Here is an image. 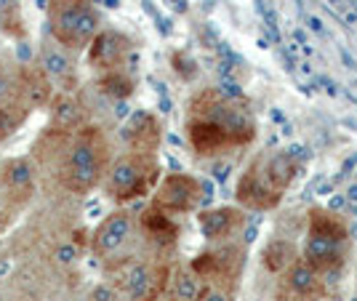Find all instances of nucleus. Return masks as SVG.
<instances>
[{
    "instance_id": "nucleus-21",
    "label": "nucleus",
    "mask_w": 357,
    "mask_h": 301,
    "mask_svg": "<svg viewBox=\"0 0 357 301\" xmlns=\"http://www.w3.org/2000/svg\"><path fill=\"white\" fill-rule=\"evenodd\" d=\"M96 86H99V91H102V93H107L109 99H118V102L128 99V96L134 93V88H136L134 77L128 75L126 70L102 72V75L96 77Z\"/></svg>"
},
{
    "instance_id": "nucleus-10",
    "label": "nucleus",
    "mask_w": 357,
    "mask_h": 301,
    "mask_svg": "<svg viewBox=\"0 0 357 301\" xmlns=\"http://www.w3.org/2000/svg\"><path fill=\"white\" fill-rule=\"evenodd\" d=\"M131 38L118 30H99V35L89 45V64L102 75V72H115L123 70L131 56Z\"/></svg>"
},
{
    "instance_id": "nucleus-4",
    "label": "nucleus",
    "mask_w": 357,
    "mask_h": 301,
    "mask_svg": "<svg viewBox=\"0 0 357 301\" xmlns=\"http://www.w3.org/2000/svg\"><path fill=\"white\" fill-rule=\"evenodd\" d=\"M158 179H160V163L155 155L126 152L107 166L102 187L109 200L131 203V200L149 195L158 187Z\"/></svg>"
},
{
    "instance_id": "nucleus-17",
    "label": "nucleus",
    "mask_w": 357,
    "mask_h": 301,
    "mask_svg": "<svg viewBox=\"0 0 357 301\" xmlns=\"http://www.w3.org/2000/svg\"><path fill=\"white\" fill-rule=\"evenodd\" d=\"M301 258V251H298V245L294 240H288V238H275V240H269L264 245V251H261V267L269 272V275H283L294 261Z\"/></svg>"
},
{
    "instance_id": "nucleus-5",
    "label": "nucleus",
    "mask_w": 357,
    "mask_h": 301,
    "mask_svg": "<svg viewBox=\"0 0 357 301\" xmlns=\"http://www.w3.org/2000/svg\"><path fill=\"white\" fill-rule=\"evenodd\" d=\"M48 30L64 48H89L102 19L91 0H48Z\"/></svg>"
},
{
    "instance_id": "nucleus-3",
    "label": "nucleus",
    "mask_w": 357,
    "mask_h": 301,
    "mask_svg": "<svg viewBox=\"0 0 357 301\" xmlns=\"http://www.w3.org/2000/svg\"><path fill=\"white\" fill-rule=\"evenodd\" d=\"M67 155L61 157L59 179L64 190L75 195H89L93 187H99L109 166V141L102 128L80 125L73 131Z\"/></svg>"
},
{
    "instance_id": "nucleus-8",
    "label": "nucleus",
    "mask_w": 357,
    "mask_h": 301,
    "mask_svg": "<svg viewBox=\"0 0 357 301\" xmlns=\"http://www.w3.org/2000/svg\"><path fill=\"white\" fill-rule=\"evenodd\" d=\"M200 200H203L200 179H195L192 173H165L155 187L152 206L171 216H181V213H192L200 206Z\"/></svg>"
},
{
    "instance_id": "nucleus-18",
    "label": "nucleus",
    "mask_w": 357,
    "mask_h": 301,
    "mask_svg": "<svg viewBox=\"0 0 357 301\" xmlns=\"http://www.w3.org/2000/svg\"><path fill=\"white\" fill-rule=\"evenodd\" d=\"M200 288H203V280L190 267H176L168 275L163 296L168 301H197Z\"/></svg>"
},
{
    "instance_id": "nucleus-28",
    "label": "nucleus",
    "mask_w": 357,
    "mask_h": 301,
    "mask_svg": "<svg viewBox=\"0 0 357 301\" xmlns=\"http://www.w3.org/2000/svg\"><path fill=\"white\" fill-rule=\"evenodd\" d=\"M16 14V0H0V19Z\"/></svg>"
},
{
    "instance_id": "nucleus-22",
    "label": "nucleus",
    "mask_w": 357,
    "mask_h": 301,
    "mask_svg": "<svg viewBox=\"0 0 357 301\" xmlns=\"http://www.w3.org/2000/svg\"><path fill=\"white\" fill-rule=\"evenodd\" d=\"M27 112L30 109H27V105L22 99H11V102L0 105V141L14 136L22 128V123L27 121Z\"/></svg>"
},
{
    "instance_id": "nucleus-11",
    "label": "nucleus",
    "mask_w": 357,
    "mask_h": 301,
    "mask_svg": "<svg viewBox=\"0 0 357 301\" xmlns=\"http://www.w3.org/2000/svg\"><path fill=\"white\" fill-rule=\"evenodd\" d=\"M131 232H134V216L128 211H123V208L112 211L102 224L96 226V232L91 235V251L96 256L109 258L131 240Z\"/></svg>"
},
{
    "instance_id": "nucleus-27",
    "label": "nucleus",
    "mask_w": 357,
    "mask_h": 301,
    "mask_svg": "<svg viewBox=\"0 0 357 301\" xmlns=\"http://www.w3.org/2000/svg\"><path fill=\"white\" fill-rule=\"evenodd\" d=\"M75 256H77V248H75L73 242L61 245L59 251H56V258H59V261H64V264H70V261H75Z\"/></svg>"
},
{
    "instance_id": "nucleus-26",
    "label": "nucleus",
    "mask_w": 357,
    "mask_h": 301,
    "mask_svg": "<svg viewBox=\"0 0 357 301\" xmlns=\"http://www.w3.org/2000/svg\"><path fill=\"white\" fill-rule=\"evenodd\" d=\"M91 301H120V291L115 286L102 283V286H96L91 291Z\"/></svg>"
},
{
    "instance_id": "nucleus-15",
    "label": "nucleus",
    "mask_w": 357,
    "mask_h": 301,
    "mask_svg": "<svg viewBox=\"0 0 357 301\" xmlns=\"http://www.w3.org/2000/svg\"><path fill=\"white\" fill-rule=\"evenodd\" d=\"M139 229L155 248H171L178 240V224L174 222V216L155 208L152 203L139 216Z\"/></svg>"
},
{
    "instance_id": "nucleus-6",
    "label": "nucleus",
    "mask_w": 357,
    "mask_h": 301,
    "mask_svg": "<svg viewBox=\"0 0 357 301\" xmlns=\"http://www.w3.org/2000/svg\"><path fill=\"white\" fill-rule=\"evenodd\" d=\"M109 270L118 275V291L128 301H158L171 275L168 264H152L131 256L109 264Z\"/></svg>"
},
{
    "instance_id": "nucleus-20",
    "label": "nucleus",
    "mask_w": 357,
    "mask_h": 301,
    "mask_svg": "<svg viewBox=\"0 0 357 301\" xmlns=\"http://www.w3.org/2000/svg\"><path fill=\"white\" fill-rule=\"evenodd\" d=\"M51 99V83L43 70H27L22 77V102L27 107H40Z\"/></svg>"
},
{
    "instance_id": "nucleus-9",
    "label": "nucleus",
    "mask_w": 357,
    "mask_h": 301,
    "mask_svg": "<svg viewBox=\"0 0 357 301\" xmlns=\"http://www.w3.org/2000/svg\"><path fill=\"white\" fill-rule=\"evenodd\" d=\"M328 277L312 270L304 258L294 261L275 280V301H326Z\"/></svg>"
},
{
    "instance_id": "nucleus-1",
    "label": "nucleus",
    "mask_w": 357,
    "mask_h": 301,
    "mask_svg": "<svg viewBox=\"0 0 357 301\" xmlns=\"http://www.w3.org/2000/svg\"><path fill=\"white\" fill-rule=\"evenodd\" d=\"M184 131L197 157H222L253 144L256 118L243 99L219 88H203L187 105Z\"/></svg>"
},
{
    "instance_id": "nucleus-23",
    "label": "nucleus",
    "mask_w": 357,
    "mask_h": 301,
    "mask_svg": "<svg viewBox=\"0 0 357 301\" xmlns=\"http://www.w3.org/2000/svg\"><path fill=\"white\" fill-rule=\"evenodd\" d=\"M3 179L14 192H30L32 190V166L27 160H8L3 168Z\"/></svg>"
},
{
    "instance_id": "nucleus-14",
    "label": "nucleus",
    "mask_w": 357,
    "mask_h": 301,
    "mask_svg": "<svg viewBox=\"0 0 357 301\" xmlns=\"http://www.w3.org/2000/svg\"><path fill=\"white\" fill-rule=\"evenodd\" d=\"M160 123L149 112H136L131 121L123 128V139L128 141L131 152H142V155H155L160 147Z\"/></svg>"
},
{
    "instance_id": "nucleus-12",
    "label": "nucleus",
    "mask_w": 357,
    "mask_h": 301,
    "mask_svg": "<svg viewBox=\"0 0 357 301\" xmlns=\"http://www.w3.org/2000/svg\"><path fill=\"white\" fill-rule=\"evenodd\" d=\"M245 226V211L240 206H219L197 213V229L208 242H227Z\"/></svg>"
},
{
    "instance_id": "nucleus-13",
    "label": "nucleus",
    "mask_w": 357,
    "mask_h": 301,
    "mask_svg": "<svg viewBox=\"0 0 357 301\" xmlns=\"http://www.w3.org/2000/svg\"><path fill=\"white\" fill-rule=\"evenodd\" d=\"M349 256V242H328V240H314L307 238L304 248H301V258L317 270L323 277L339 272L344 267V261Z\"/></svg>"
},
{
    "instance_id": "nucleus-19",
    "label": "nucleus",
    "mask_w": 357,
    "mask_h": 301,
    "mask_svg": "<svg viewBox=\"0 0 357 301\" xmlns=\"http://www.w3.org/2000/svg\"><path fill=\"white\" fill-rule=\"evenodd\" d=\"M51 125H54V131L73 134L75 128L83 125V105L64 93L56 96V102L51 105Z\"/></svg>"
},
{
    "instance_id": "nucleus-24",
    "label": "nucleus",
    "mask_w": 357,
    "mask_h": 301,
    "mask_svg": "<svg viewBox=\"0 0 357 301\" xmlns=\"http://www.w3.org/2000/svg\"><path fill=\"white\" fill-rule=\"evenodd\" d=\"M48 77H56V80H70L73 77V67H70V59L61 54V51H45L43 54V64H40Z\"/></svg>"
},
{
    "instance_id": "nucleus-2",
    "label": "nucleus",
    "mask_w": 357,
    "mask_h": 301,
    "mask_svg": "<svg viewBox=\"0 0 357 301\" xmlns=\"http://www.w3.org/2000/svg\"><path fill=\"white\" fill-rule=\"evenodd\" d=\"M298 176V160L294 152H259L248 160L235 184V203L243 211L267 213L283 203L285 192Z\"/></svg>"
},
{
    "instance_id": "nucleus-25",
    "label": "nucleus",
    "mask_w": 357,
    "mask_h": 301,
    "mask_svg": "<svg viewBox=\"0 0 357 301\" xmlns=\"http://www.w3.org/2000/svg\"><path fill=\"white\" fill-rule=\"evenodd\" d=\"M235 288L229 283H203L197 301H235Z\"/></svg>"
},
{
    "instance_id": "nucleus-29",
    "label": "nucleus",
    "mask_w": 357,
    "mask_h": 301,
    "mask_svg": "<svg viewBox=\"0 0 357 301\" xmlns=\"http://www.w3.org/2000/svg\"><path fill=\"white\" fill-rule=\"evenodd\" d=\"M0 229H3V219H0Z\"/></svg>"
},
{
    "instance_id": "nucleus-7",
    "label": "nucleus",
    "mask_w": 357,
    "mask_h": 301,
    "mask_svg": "<svg viewBox=\"0 0 357 301\" xmlns=\"http://www.w3.org/2000/svg\"><path fill=\"white\" fill-rule=\"evenodd\" d=\"M203 283H229L238 286L240 275L245 270V245L240 242H216L187 264Z\"/></svg>"
},
{
    "instance_id": "nucleus-16",
    "label": "nucleus",
    "mask_w": 357,
    "mask_h": 301,
    "mask_svg": "<svg viewBox=\"0 0 357 301\" xmlns=\"http://www.w3.org/2000/svg\"><path fill=\"white\" fill-rule=\"evenodd\" d=\"M307 238L328 242H349V224L339 213L314 206L307 213Z\"/></svg>"
}]
</instances>
